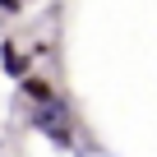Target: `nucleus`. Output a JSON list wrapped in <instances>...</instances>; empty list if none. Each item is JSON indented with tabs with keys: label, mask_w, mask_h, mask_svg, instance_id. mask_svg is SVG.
<instances>
[{
	"label": "nucleus",
	"mask_w": 157,
	"mask_h": 157,
	"mask_svg": "<svg viewBox=\"0 0 157 157\" xmlns=\"http://www.w3.org/2000/svg\"><path fill=\"white\" fill-rule=\"evenodd\" d=\"M0 69H5V78H14V83H23V78L33 74V56L14 42V37H5L0 42Z\"/></svg>",
	"instance_id": "nucleus-1"
},
{
	"label": "nucleus",
	"mask_w": 157,
	"mask_h": 157,
	"mask_svg": "<svg viewBox=\"0 0 157 157\" xmlns=\"http://www.w3.org/2000/svg\"><path fill=\"white\" fill-rule=\"evenodd\" d=\"M19 97L28 102V111H37V106H46V102H56L60 93H56V83H51V78H42V74H28L23 83H19Z\"/></svg>",
	"instance_id": "nucleus-2"
},
{
	"label": "nucleus",
	"mask_w": 157,
	"mask_h": 157,
	"mask_svg": "<svg viewBox=\"0 0 157 157\" xmlns=\"http://www.w3.org/2000/svg\"><path fill=\"white\" fill-rule=\"evenodd\" d=\"M0 14H10V19H14V14H23V5H19V0H0Z\"/></svg>",
	"instance_id": "nucleus-3"
},
{
	"label": "nucleus",
	"mask_w": 157,
	"mask_h": 157,
	"mask_svg": "<svg viewBox=\"0 0 157 157\" xmlns=\"http://www.w3.org/2000/svg\"><path fill=\"white\" fill-rule=\"evenodd\" d=\"M19 5H33V0H19Z\"/></svg>",
	"instance_id": "nucleus-4"
}]
</instances>
